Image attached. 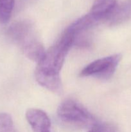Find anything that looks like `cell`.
I'll list each match as a JSON object with an SVG mask.
<instances>
[{"instance_id":"2","label":"cell","mask_w":131,"mask_h":132,"mask_svg":"<svg viewBox=\"0 0 131 132\" xmlns=\"http://www.w3.org/2000/svg\"><path fill=\"white\" fill-rule=\"evenodd\" d=\"M75 36L66 28L53 45L46 51L36 69L50 75L60 76L66 57L75 40Z\"/></svg>"},{"instance_id":"5","label":"cell","mask_w":131,"mask_h":132,"mask_svg":"<svg viewBox=\"0 0 131 132\" xmlns=\"http://www.w3.org/2000/svg\"><path fill=\"white\" fill-rule=\"evenodd\" d=\"M26 118L34 132H50L51 121L44 111L37 108L28 109Z\"/></svg>"},{"instance_id":"7","label":"cell","mask_w":131,"mask_h":132,"mask_svg":"<svg viewBox=\"0 0 131 132\" xmlns=\"http://www.w3.org/2000/svg\"><path fill=\"white\" fill-rule=\"evenodd\" d=\"M35 77L41 86L50 91L56 94H60L62 92V84L60 76L50 75L35 69Z\"/></svg>"},{"instance_id":"9","label":"cell","mask_w":131,"mask_h":132,"mask_svg":"<svg viewBox=\"0 0 131 132\" xmlns=\"http://www.w3.org/2000/svg\"><path fill=\"white\" fill-rule=\"evenodd\" d=\"M131 18V0L117 5L115 10L108 19L111 24H119Z\"/></svg>"},{"instance_id":"6","label":"cell","mask_w":131,"mask_h":132,"mask_svg":"<svg viewBox=\"0 0 131 132\" xmlns=\"http://www.w3.org/2000/svg\"><path fill=\"white\" fill-rule=\"evenodd\" d=\"M117 5L116 0H95L89 13L98 21L108 19L114 11Z\"/></svg>"},{"instance_id":"11","label":"cell","mask_w":131,"mask_h":132,"mask_svg":"<svg viewBox=\"0 0 131 132\" xmlns=\"http://www.w3.org/2000/svg\"><path fill=\"white\" fill-rule=\"evenodd\" d=\"M0 132H15L12 118L6 113H0Z\"/></svg>"},{"instance_id":"3","label":"cell","mask_w":131,"mask_h":132,"mask_svg":"<svg viewBox=\"0 0 131 132\" xmlns=\"http://www.w3.org/2000/svg\"><path fill=\"white\" fill-rule=\"evenodd\" d=\"M57 116L61 122L78 128L91 129L98 122L82 104L73 99L65 100L59 105Z\"/></svg>"},{"instance_id":"10","label":"cell","mask_w":131,"mask_h":132,"mask_svg":"<svg viewBox=\"0 0 131 132\" xmlns=\"http://www.w3.org/2000/svg\"><path fill=\"white\" fill-rule=\"evenodd\" d=\"M15 0H0V23H6L12 16Z\"/></svg>"},{"instance_id":"8","label":"cell","mask_w":131,"mask_h":132,"mask_svg":"<svg viewBox=\"0 0 131 132\" xmlns=\"http://www.w3.org/2000/svg\"><path fill=\"white\" fill-rule=\"evenodd\" d=\"M98 22V21L95 19L91 14L88 13L73 22L67 28L77 37L80 34L92 28Z\"/></svg>"},{"instance_id":"12","label":"cell","mask_w":131,"mask_h":132,"mask_svg":"<svg viewBox=\"0 0 131 132\" xmlns=\"http://www.w3.org/2000/svg\"><path fill=\"white\" fill-rule=\"evenodd\" d=\"M88 132H118V130L117 128L111 123L97 122L93 127L89 129Z\"/></svg>"},{"instance_id":"1","label":"cell","mask_w":131,"mask_h":132,"mask_svg":"<svg viewBox=\"0 0 131 132\" xmlns=\"http://www.w3.org/2000/svg\"><path fill=\"white\" fill-rule=\"evenodd\" d=\"M8 35L20 46L28 59L37 63L42 60L46 50L29 22L22 21L14 23L9 27Z\"/></svg>"},{"instance_id":"4","label":"cell","mask_w":131,"mask_h":132,"mask_svg":"<svg viewBox=\"0 0 131 132\" xmlns=\"http://www.w3.org/2000/svg\"><path fill=\"white\" fill-rule=\"evenodd\" d=\"M121 59L120 54H115L96 59L85 67L80 75L82 77H94L100 79H108L113 76Z\"/></svg>"}]
</instances>
